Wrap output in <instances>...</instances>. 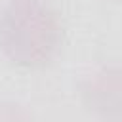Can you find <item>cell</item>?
<instances>
[{
  "mask_svg": "<svg viewBox=\"0 0 122 122\" xmlns=\"http://www.w3.org/2000/svg\"><path fill=\"white\" fill-rule=\"evenodd\" d=\"M0 122H30V120L17 103L0 101Z\"/></svg>",
  "mask_w": 122,
  "mask_h": 122,
  "instance_id": "3957f363",
  "label": "cell"
},
{
  "mask_svg": "<svg viewBox=\"0 0 122 122\" xmlns=\"http://www.w3.org/2000/svg\"><path fill=\"white\" fill-rule=\"evenodd\" d=\"M57 13L42 0H10L0 10V51L17 67L40 69L61 50Z\"/></svg>",
  "mask_w": 122,
  "mask_h": 122,
  "instance_id": "6da1fadb",
  "label": "cell"
},
{
  "mask_svg": "<svg viewBox=\"0 0 122 122\" xmlns=\"http://www.w3.org/2000/svg\"><path fill=\"white\" fill-rule=\"evenodd\" d=\"M114 2H116V0H114Z\"/></svg>",
  "mask_w": 122,
  "mask_h": 122,
  "instance_id": "277c9868",
  "label": "cell"
},
{
  "mask_svg": "<svg viewBox=\"0 0 122 122\" xmlns=\"http://www.w3.org/2000/svg\"><path fill=\"white\" fill-rule=\"evenodd\" d=\"M88 109L101 122L120 120V72L118 69H101L84 84Z\"/></svg>",
  "mask_w": 122,
  "mask_h": 122,
  "instance_id": "7a4b0ae2",
  "label": "cell"
}]
</instances>
